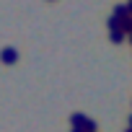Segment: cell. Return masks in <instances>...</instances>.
Segmentation results:
<instances>
[{"instance_id":"8992f818","label":"cell","mask_w":132,"mask_h":132,"mask_svg":"<svg viewBox=\"0 0 132 132\" xmlns=\"http://www.w3.org/2000/svg\"><path fill=\"white\" fill-rule=\"evenodd\" d=\"M129 42H132V34H129Z\"/></svg>"},{"instance_id":"7a4b0ae2","label":"cell","mask_w":132,"mask_h":132,"mask_svg":"<svg viewBox=\"0 0 132 132\" xmlns=\"http://www.w3.org/2000/svg\"><path fill=\"white\" fill-rule=\"evenodd\" d=\"M109 36H111V42H114V44H119V42H124V39H127V34H124L122 29H114Z\"/></svg>"},{"instance_id":"6da1fadb","label":"cell","mask_w":132,"mask_h":132,"mask_svg":"<svg viewBox=\"0 0 132 132\" xmlns=\"http://www.w3.org/2000/svg\"><path fill=\"white\" fill-rule=\"evenodd\" d=\"M0 60H3V62H5V65H13V62H16V60H18V52H16V49H13V47H5V49H3V52H0Z\"/></svg>"},{"instance_id":"277c9868","label":"cell","mask_w":132,"mask_h":132,"mask_svg":"<svg viewBox=\"0 0 132 132\" xmlns=\"http://www.w3.org/2000/svg\"><path fill=\"white\" fill-rule=\"evenodd\" d=\"M122 31H124V34H127V36H129V34H132V16H127V18H124V21H122Z\"/></svg>"},{"instance_id":"5b68a950","label":"cell","mask_w":132,"mask_h":132,"mask_svg":"<svg viewBox=\"0 0 132 132\" xmlns=\"http://www.w3.org/2000/svg\"><path fill=\"white\" fill-rule=\"evenodd\" d=\"M127 11H129V16H132V0H129V3H127Z\"/></svg>"},{"instance_id":"3957f363","label":"cell","mask_w":132,"mask_h":132,"mask_svg":"<svg viewBox=\"0 0 132 132\" xmlns=\"http://www.w3.org/2000/svg\"><path fill=\"white\" fill-rule=\"evenodd\" d=\"M106 23H109V31H114V29H122V18H117V16H111Z\"/></svg>"}]
</instances>
